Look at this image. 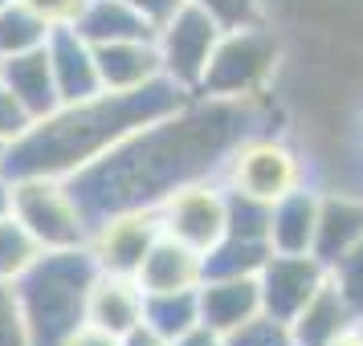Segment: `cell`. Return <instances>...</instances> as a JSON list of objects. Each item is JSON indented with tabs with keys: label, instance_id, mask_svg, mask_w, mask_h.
Here are the masks:
<instances>
[{
	"label": "cell",
	"instance_id": "obj_1",
	"mask_svg": "<svg viewBox=\"0 0 363 346\" xmlns=\"http://www.w3.org/2000/svg\"><path fill=\"white\" fill-rule=\"evenodd\" d=\"M192 94L167 78L131 90V94H94L82 102H62L57 110L37 118L29 131L9 147L4 180L9 175H78L82 167L102 159L111 147L151 122H164L180 110Z\"/></svg>",
	"mask_w": 363,
	"mask_h": 346
},
{
	"label": "cell",
	"instance_id": "obj_2",
	"mask_svg": "<svg viewBox=\"0 0 363 346\" xmlns=\"http://www.w3.org/2000/svg\"><path fill=\"white\" fill-rule=\"evenodd\" d=\"M286 62H290L286 29H278L274 17L225 29L220 41H216V53L208 62V74L200 82L196 98L265 102L274 98V86L286 74Z\"/></svg>",
	"mask_w": 363,
	"mask_h": 346
},
{
	"label": "cell",
	"instance_id": "obj_3",
	"mask_svg": "<svg viewBox=\"0 0 363 346\" xmlns=\"http://www.w3.org/2000/svg\"><path fill=\"white\" fill-rule=\"evenodd\" d=\"M90 277H94L90 253L69 248V253H45L17 281L21 313L29 326V346H57L82 322Z\"/></svg>",
	"mask_w": 363,
	"mask_h": 346
},
{
	"label": "cell",
	"instance_id": "obj_4",
	"mask_svg": "<svg viewBox=\"0 0 363 346\" xmlns=\"http://www.w3.org/2000/svg\"><path fill=\"white\" fill-rule=\"evenodd\" d=\"M220 183L249 200H274L290 196L298 188L314 183L311 159L290 134H269V131H245L216 167Z\"/></svg>",
	"mask_w": 363,
	"mask_h": 346
},
{
	"label": "cell",
	"instance_id": "obj_5",
	"mask_svg": "<svg viewBox=\"0 0 363 346\" xmlns=\"http://www.w3.org/2000/svg\"><path fill=\"white\" fill-rule=\"evenodd\" d=\"M9 208L25 220V229L45 245V253L86 248L90 241V212L74 196L62 175H9Z\"/></svg>",
	"mask_w": 363,
	"mask_h": 346
},
{
	"label": "cell",
	"instance_id": "obj_6",
	"mask_svg": "<svg viewBox=\"0 0 363 346\" xmlns=\"http://www.w3.org/2000/svg\"><path fill=\"white\" fill-rule=\"evenodd\" d=\"M155 216L167 236L192 245L196 253H208L229 232V188L220 183L216 171L184 180L155 200Z\"/></svg>",
	"mask_w": 363,
	"mask_h": 346
},
{
	"label": "cell",
	"instance_id": "obj_7",
	"mask_svg": "<svg viewBox=\"0 0 363 346\" xmlns=\"http://www.w3.org/2000/svg\"><path fill=\"white\" fill-rule=\"evenodd\" d=\"M220 33H225V25H220L208 8L184 0L180 8L155 29V50H160V66H164L167 82L180 86L184 94L196 98Z\"/></svg>",
	"mask_w": 363,
	"mask_h": 346
},
{
	"label": "cell",
	"instance_id": "obj_8",
	"mask_svg": "<svg viewBox=\"0 0 363 346\" xmlns=\"http://www.w3.org/2000/svg\"><path fill=\"white\" fill-rule=\"evenodd\" d=\"M160 216H155V204H135V208H118V212H106L90 224V241H86V253L94 269L102 273H127L135 277L143 257L151 253V245L160 241Z\"/></svg>",
	"mask_w": 363,
	"mask_h": 346
},
{
	"label": "cell",
	"instance_id": "obj_9",
	"mask_svg": "<svg viewBox=\"0 0 363 346\" xmlns=\"http://www.w3.org/2000/svg\"><path fill=\"white\" fill-rule=\"evenodd\" d=\"M327 281V265L314 253H269L257 273L262 285V313L278 322H294V313L314 297V289Z\"/></svg>",
	"mask_w": 363,
	"mask_h": 346
},
{
	"label": "cell",
	"instance_id": "obj_10",
	"mask_svg": "<svg viewBox=\"0 0 363 346\" xmlns=\"http://www.w3.org/2000/svg\"><path fill=\"white\" fill-rule=\"evenodd\" d=\"M314 188H318V220H314L311 253L330 265L363 241V192L339 183H314Z\"/></svg>",
	"mask_w": 363,
	"mask_h": 346
},
{
	"label": "cell",
	"instance_id": "obj_11",
	"mask_svg": "<svg viewBox=\"0 0 363 346\" xmlns=\"http://www.w3.org/2000/svg\"><path fill=\"white\" fill-rule=\"evenodd\" d=\"M143 306H147V294H143L139 277L94 269L90 289H86L82 318L102 330H111V334H118V338H127L131 330L143 326Z\"/></svg>",
	"mask_w": 363,
	"mask_h": 346
},
{
	"label": "cell",
	"instance_id": "obj_12",
	"mask_svg": "<svg viewBox=\"0 0 363 346\" xmlns=\"http://www.w3.org/2000/svg\"><path fill=\"white\" fill-rule=\"evenodd\" d=\"M94 62H99L102 94H131V90H143V86L164 78L155 37H131V41L94 45Z\"/></svg>",
	"mask_w": 363,
	"mask_h": 346
},
{
	"label": "cell",
	"instance_id": "obj_13",
	"mask_svg": "<svg viewBox=\"0 0 363 346\" xmlns=\"http://www.w3.org/2000/svg\"><path fill=\"white\" fill-rule=\"evenodd\" d=\"M45 53H50V69H53V82H57V98L62 102H82V98L102 94L94 45H90L74 25L50 29Z\"/></svg>",
	"mask_w": 363,
	"mask_h": 346
},
{
	"label": "cell",
	"instance_id": "obj_14",
	"mask_svg": "<svg viewBox=\"0 0 363 346\" xmlns=\"http://www.w3.org/2000/svg\"><path fill=\"white\" fill-rule=\"evenodd\" d=\"M135 277L143 285V294H192L204 281V253L160 232V241L151 245Z\"/></svg>",
	"mask_w": 363,
	"mask_h": 346
},
{
	"label": "cell",
	"instance_id": "obj_15",
	"mask_svg": "<svg viewBox=\"0 0 363 346\" xmlns=\"http://www.w3.org/2000/svg\"><path fill=\"white\" fill-rule=\"evenodd\" d=\"M196 306L204 326L233 334L262 313V285L257 277H204L196 289Z\"/></svg>",
	"mask_w": 363,
	"mask_h": 346
},
{
	"label": "cell",
	"instance_id": "obj_16",
	"mask_svg": "<svg viewBox=\"0 0 363 346\" xmlns=\"http://www.w3.org/2000/svg\"><path fill=\"white\" fill-rule=\"evenodd\" d=\"M0 82L9 86L13 94L21 98V106L37 118H45L50 110L62 106L57 98V82H53V69H50V53L45 45L33 53H17V57H4L0 62Z\"/></svg>",
	"mask_w": 363,
	"mask_h": 346
},
{
	"label": "cell",
	"instance_id": "obj_17",
	"mask_svg": "<svg viewBox=\"0 0 363 346\" xmlns=\"http://www.w3.org/2000/svg\"><path fill=\"white\" fill-rule=\"evenodd\" d=\"M318 220V188L306 183L269 204V253H311Z\"/></svg>",
	"mask_w": 363,
	"mask_h": 346
},
{
	"label": "cell",
	"instance_id": "obj_18",
	"mask_svg": "<svg viewBox=\"0 0 363 346\" xmlns=\"http://www.w3.org/2000/svg\"><path fill=\"white\" fill-rule=\"evenodd\" d=\"M351 322H359V318L351 313V306L343 301V294H339L335 281L327 277L318 289H314L311 301L294 313L290 338H294V346H327L330 338H339Z\"/></svg>",
	"mask_w": 363,
	"mask_h": 346
},
{
	"label": "cell",
	"instance_id": "obj_19",
	"mask_svg": "<svg viewBox=\"0 0 363 346\" xmlns=\"http://www.w3.org/2000/svg\"><path fill=\"white\" fill-rule=\"evenodd\" d=\"M74 29H78L90 45L131 41V37H155V29L135 13L127 0H86V8H82V17L74 21Z\"/></svg>",
	"mask_w": 363,
	"mask_h": 346
},
{
	"label": "cell",
	"instance_id": "obj_20",
	"mask_svg": "<svg viewBox=\"0 0 363 346\" xmlns=\"http://www.w3.org/2000/svg\"><path fill=\"white\" fill-rule=\"evenodd\" d=\"M41 257H45V245L25 229V220L13 208H4L0 212V281L17 285Z\"/></svg>",
	"mask_w": 363,
	"mask_h": 346
},
{
	"label": "cell",
	"instance_id": "obj_21",
	"mask_svg": "<svg viewBox=\"0 0 363 346\" xmlns=\"http://www.w3.org/2000/svg\"><path fill=\"white\" fill-rule=\"evenodd\" d=\"M50 21L37 17L25 0H9L0 8V62L17 57V53H33L50 41Z\"/></svg>",
	"mask_w": 363,
	"mask_h": 346
},
{
	"label": "cell",
	"instance_id": "obj_22",
	"mask_svg": "<svg viewBox=\"0 0 363 346\" xmlns=\"http://www.w3.org/2000/svg\"><path fill=\"white\" fill-rule=\"evenodd\" d=\"M265 257H269L265 241H245L225 232V241L204 253V277H257Z\"/></svg>",
	"mask_w": 363,
	"mask_h": 346
},
{
	"label": "cell",
	"instance_id": "obj_23",
	"mask_svg": "<svg viewBox=\"0 0 363 346\" xmlns=\"http://www.w3.org/2000/svg\"><path fill=\"white\" fill-rule=\"evenodd\" d=\"M143 322H147L155 334H164L167 342H172L176 334H184L188 326H196V322H200L196 289H192V294H147Z\"/></svg>",
	"mask_w": 363,
	"mask_h": 346
},
{
	"label": "cell",
	"instance_id": "obj_24",
	"mask_svg": "<svg viewBox=\"0 0 363 346\" xmlns=\"http://www.w3.org/2000/svg\"><path fill=\"white\" fill-rule=\"evenodd\" d=\"M229 236H245V241H265L269 245V204L229 192Z\"/></svg>",
	"mask_w": 363,
	"mask_h": 346
},
{
	"label": "cell",
	"instance_id": "obj_25",
	"mask_svg": "<svg viewBox=\"0 0 363 346\" xmlns=\"http://www.w3.org/2000/svg\"><path fill=\"white\" fill-rule=\"evenodd\" d=\"M327 277L335 281V289L343 294V301L351 306V313L363 322V241L351 253H343L339 261L327 265Z\"/></svg>",
	"mask_w": 363,
	"mask_h": 346
},
{
	"label": "cell",
	"instance_id": "obj_26",
	"mask_svg": "<svg viewBox=\"0 0 363 346\" xmlns=\"http://www.w3.org/2000/svg\"><path fill=\"white\" fill-rule=\"evenodd\" d=\"M225 342L229 346H294V338H290L286 322L269 318V313H257V318H249L245 326L225 334Z\"/></svg>",
	"mask_w": 363,
	"mask_h": 346
},
{
	"label": "cell",
	"instance_id": "obj_27",
	"mask_svg": "<svg viewBox=\"0 0 363 346\" xmlns=\"http://www.w3.org/2000/svg\"><path fill=\"white\" fill-rule=\"evenodd\" d=\"M188 4L208 8L225 29H237V25H249V21H265L269 17V4H265V0H188Z\"/></svg>",
	"mask_w": 363,
	"mask_h": 346
},
{
	"label": "cell",
	"instance_id": "obj_28",
	"mask_svg": "<svg viewBox=\"0 0 363 346\" xmlns=\"http://www.w3.org/2000/svg\"><path fill=\"white\" fill-rule=\"evenodd\" d=\"M0 346H29V326L21 313L17 285L0 281Z\"/></svg>",
	"mask_w": 363,
	"mask_h": 346
},
{
	"label": "cell",
	"instance_id": "obj_29",
	"mask_svg": "<svg viewBox=\"0 0 363 346\" xmlns=\"http://www.w3.org/2000/svg\"><path fill=\"white\" fill-rule=\"evenodd\" d=\"M29 127H33V115L21 106V98L9 90V86L0 82V143H4V147H13Z\"/></svg>",
	"mask_w": 363,
	"mask_h": 346
},
{
	"label": "cell",
	"instance_id": "obj_30",
	"mask_svg": "<svg viewBox=\"0 0 363 346\" xmlns=\"http://www.w3.org/2000/svg\"><path fill=\"white\" fill-rule=\"evenodd\" d=\"M29 8H33L37 17H45L53 29H62V25H74V21L82 17L86 0H25Z\"/></svg>",
	"mask_w": 363,
	"mask_h": 346
},
{
	"label": "cell",
	"instance_id": "obj_31",
	"mask_svg": "<svg viewBox=\"0 0 363 346\" xmlns=\"http://www.w3.org/2000/svg\"><path fill=\"white\" fill-rule=\"evenodd\" d=\"M57 346H123V338L118 334H111V330H102V326H94V322H78V326L69 330L66 338Z\"/></svg>",
	"mask_w": 363,
	"mask_h": 346
},
{
	"label": "cell",
	"instance_id": "obj_32",
	"mask_svg": "<svg viewBox=\"0 0 363 346\" xmlns=\"http://www.w3.org/2000/svg\"><path fill=\"white\" fill-rule=\"evenodd\" d=\"M127 4H131V8H135L143 21H147L151 29H160V25H164V21L172 17L176 8H180L184 0H127Z\"/></svg>",
	"mask_w": 363,
	"mask_h": 346
},
{
	"label": "cell",
	"instance_id": "obj_33",
	"mask_svg": "<svg viewBox=\"0 0 363 346\" xmlns=\"http://www.w3.org/2000/svg\"><path fill=\"white\" fill-rule=\"evenodd\" d=\"M172 346H229V342H225V334H220V330L196 322V326H188L184 334H176Z\"/></svg>",
	"mask_w": 363,
	"mask_h": 346
},
{
	"label": "cell",
	"instance_id": "obj_34",
	"mask_svg": "<svg viewBox=\"0 0 363 346\" xmlns=\"http://www.w3.org/2000/svg\"><path fill=\"white\" fill-rule=\"evenodd\" d=\"M327 346H363V322H351V326H347L339 338H330Z\"/></svg>",
	"mask_w": 363,
	"mask_h": 346
},
{
	"label": "cell",
	"instance_id": "obj_35",
	"mask_svg": "<svg viewBox=\"0 0 363 346\" xmlns=\"http://www.w3.org/2000/svg\"><path fill=\"white\" fill-rule=\"evenodd\" d=\"M4 208H9V183L0 180V212H4Z\"/></svg>",
	"mask_w": 363,
	"mask_h": 346
},
{
	"label": "cell",
	"instance_id": "obj_36",
	"mask_svg": "<svg viewBox=\"0 0 363 346\" xmlns=\"http://www.w3.org/2000/svg\"><path fill=\"white\" fill-rule=\"evenodd\" d=\"M4 159H9V147L0 143V180H4Z\"/></svg>",
	"mask_w": 363,
	"mask_h": 346
},
{
	"label": "cell",
	"instance_id": "obj_37",
	"mask_svg": "<svg viewBox=\"0 0 363 346\" xmlns=\"http://www.w3.org/2000/svg\"><path fill=\"white\" fill-rule=\"evenodd\" d=\"M359 139H363V110H359Z\"/></svg>",
	"mask_w": 363,
	"mask_h": 346
},
{
	"label": "cell",
	"instance_id": "obj_38",
	"mask_svg": "<svg viewBox=\"0 0 363 346\" xmlns=\"http://www.w3.org/2000/svg\"><path fill=\"white\" fill-rule=\"evenodd\" d=\"M4 4H9V0H0V8H4Z\"/></svg>",
	"mask_w": 363,
	"mask_h": 346
}]
</instances>
